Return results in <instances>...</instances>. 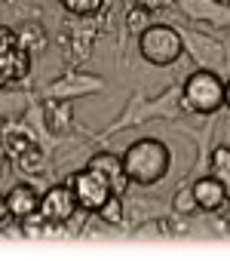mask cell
Wrapping results in <instances>:
<instances>
[{
	"label": "cell",
	"instance_id": "8",
	"mask_svg": "<svg viewBox=\"0 0 230 261\" xmlns=\"http://www.w3.org/2000/svg\"><path fill=\"white\" fill-rule=\"evenodd\" d=\"M7 206H10V215H13V218L25 221V218L37 215L40 197H37V191H34L31 185H16V188L7 194Z\"/></svg>",
	"mask_w": 230,
	"mask_h": 261
},
{
	"label": "cell",
	"instance_id": "4",
	"mask_svg": "<svg viewBox=\"0 0 230 261\" xmlns=\"http://www.w3.org/2000/svg\"><path fill=\"white\" fill-rule=\"evenodd\" d=\"M68 188L74 191V200H77V206L80 209H86V212H98L110 197H113V191H110V185L95 172V169H80V172H74L71 175V181H68Z\"/></svg>",
	"mask_w": 230,
	"mask_h": 261
},
{
	"label": "cell",
	"instance_id": "10",
	"mask_svg": "<svg viewBox=\"0 0 230 261\" xmlns=\"http://www.w3.org/2000/svg\"><path fill=\"white\" fill-rule=\"evenodd\" d=\"M16 163H19L25 172H34V169H40V163H43V151L31 142L25 151H19V154H16Z\"/></svg>",
	"mask_w": 230,
	"mask_h": 261
},
{
	"label": "cell",
	"instance_id": "20",
	"mask_svg": "<svg viewBox=\"0 0 230 261\" xmlns=\"http://www.w3.org/2000/svg\"><path fill=\"white\" fill-rule=\"evenodd\" d=\"M7 83H10V80H7V74H4V71H0V89H4Z\"/></svg>",
	"mask_w": 230,
	"mask_h": 261
},
{
	"label": "cell",
	"instance_id": "1",
	"mask_svg": "<svg viewBox=\"0 0 230 261\" xmlns=\"http://www.w3.org/2000/svg\"><path fill=\"white\" fill-rule=\"evenodd\" d=\"M120 160H123V169H126L129 181H135V185H157L169 172L172 154H169V148L163 142L141 139V142L129 145Z\"/></svg>",
	"mask_w": 230,
	"mask_h": 261
},
{
	"label": "cell",
	"instance_id": "16",
	"mask_svg": "<svg viewBox=\"0 0 230 261\" xmlns=\"http://www.w3.org/2000/svg\"><path fill=\"white\" fill-rule=\"evenodd\" d=\"M13 46H19V40H16V34L10 31V28H4L0 25V56H7Z\"/></svg>",
	"mask_w": 230,
	"mask_h": 261
},
{
	"label": "cell",
	"instance_id": "5",
	"mask_svg": "<svg viewBox=\"0 0 230 261\" xmlns=\"http://www.w3.org/2000/svg\"><path fill=\"white\" fill-rule=\"evenodd\" d=\"M80 206H77V200H74V191L68 188V185H52L43 197H40V218L43 221H49V224H65V221H71L74 218V212H77Z\"/></svg>",
	"mask_w": 230,
	"mask_h": 261
},
{
	"label": "cell",
	"instance_id": "9",
	"mask_svg": "<svg viewBox=\"0 0 230 261\" xmlns=\"http://www.w3.org/2000/svg\"><path fill=\"white\" fill-rule=\"evenodd\" d=\"M28 68H31V56H28V49H22V46H13L7 56H0V71L7 74L10 83H13V80H22V77L28 74Z\"/></svg>",
	"mask_w": 230,
	"mask_h": 261
},
{
	"label": "cell",
	"instance_id": "13",
	"mask_svg": "<svg viewBox=\"0 0 230 261\" xmlns=\"http://www.w3.org/2000/svg\"><path fill=\"white\" fill-rule=\"evenodd\" d=\"M212 172H215V178L230 175V148H215L212 151Z\"/></svg>",
	"mask_w": 230,
	"mask_h": 261
},
{
	"label": "cell",
	"instance_id": "17",
	"mask_svg": "<svg viewBox=\"0 0 230 261\" xmlns=\"http://www.w3.org/2000/svg\"><path fill=\"white\" fill-rule=\"evenodd\" d=\"M13 215H10V206H7V197L4 194H0V227H4L7 221H10Z\"/></svg>",
	"mask_w": 230,
	"mask_h": 261
},
{
	"label": "cell",
	"instance_id": "12",
	"mask_svg": "<svg viewBox=\"0 0 230 261\" xmlns=\"http://www.w3.org/2000/svg\"><path fill=\"white\" fill-rule=\"evenodd\" d=\"M172 206H175V212H181V215L196 212V197H193V188H181V191L175 194Z\"/></svg>",
	"mask_w": 230,
	"mask_h": 261
},
{
	"label": "cell",
	"instance_id": "18",
	"mask_svg": "<svg viewBox=\"0 0 230 261\" xmlns=\"http://www.w3.org/2000/svg\"><path fill=\"white\" fill-rule=\"evenodd\" d=\"M221 185H224V200L230 203V175H224V178H221Z\"/></svg>",
	"mask_w": 230,
	"mask_h": 261
},
{
	"label": "cell",
	"instance_id": "11",
	"mask_svg": "<svg viewBox=\"0 0 230 261\" xmlns=\"http://www.w3.org/2000/svg\"><path fill=\"white\" fill-rule=\"evenodd\" d=\"M59 4H62L68 13H74V16H92V13L101 10L104 0H59Z\"/></svg>",
	"mask_w": 230,
	"mask_h": 261
},
{
	"label": "cell",
	"instance_id": "2",
	"mask_svg": "<svg viewBox=\"0 0 230 261\" xmlns=\"http://www.w3.org/2000/svg\"><path fill=\"white\" fill-rule=\"evenodd\" d=\"M184 105L196 114H215L224 105V83L212 71H196L184 83Z\"/></svg>",
	"mask_w": 230,
	"mask_h": 261
},
{
	"label": "cell",
	"instance_id": "15",
	"mask_svg": "<svg viewBox=\"0 0 230 261\" xmlns=\"http://www.w3.org/2000/svg\"><path fill=\"white\" fill-rule=\"evenodd\" d=\"M148 28V10L141 7V10H132L129 13V31H135V34H141Z\"/></svg>",
	"mask_w": 230,
	"mask_h": 261
},
{
	"label": "cell",
	"instance_id": "19",
	"mask_svg": "<svg viewBox=\"0 0 230 261\" xmlns=\"http://www.w3.org/2000/svg\"><path fill=\"white\" fill-rule=\"evenodd\" d=\"M224 105H227V108H230V80H227V83H224Z\"/></svg>",
	"mask_w": 230,
	"mask_h": 261
},
{
	"label": "cell",
	"instance_id": "14",
	"mask_svg": "<svg viewBox=\"0 0 230 261\" xmlns=\"http://www.w3.org/2000/svg\"><path fill=\"white\" fill-rule=\"evenodd\" d=\"M95 215H98V218H107L110 224H117V221H120V197L113 194V197H110V200H107V203L95 212Z\"/></svg>",
	"mask_w": 230,
	"mask_h": 261
},
{
	"label": "cell",
	"instance_id": "3",
	"mask_svg": "<svg viewBox=\"0 0 230 261\" xmlns=\"http://www.w3.org/2000/svg\"><path fill=\"white\" fill-rule=\"evenodd\" d=\"M138 49H141L145 62L163 68V65H172L181 56V37L169 25H148L138 34Z\"/></svg>",
	"mask_w": 230,
	"mask_h": 261
},
{
	"label": "cell",
	"instance_id": "7",
	"mask_svg": "<svg viewBox=\"0 0 230 261\" xmlns=\"http://www.w3.org/2000/svg\"><path fill=\"white\" fill-rule=\"evenodd\" d=\"M190 188H193V197H196V209L215 212V209H221V206L227 203V200H224V185H221V178H215V175L196 178Z\"/></svg>",
	"mask_w": 230,
	"mask_h": 261
},
{
	"label": "cell",
	"instance_id": "6",
	"mask_svg": "<svg viewBox=\"0 0 230 261\" xmlns=\"http://www.w3.org/2000/svg\"><path fill=\"white\" fill-rule=\"evenodd\" d=\"M89 169H95V172L110 185V191L117 194V197L126 194V188H129V175H126L123 160H120L117 154H95V157L89 160Z\"/></svg>",
	"mask_w": 230,
	"mask_h": 261
}]
</instances>
